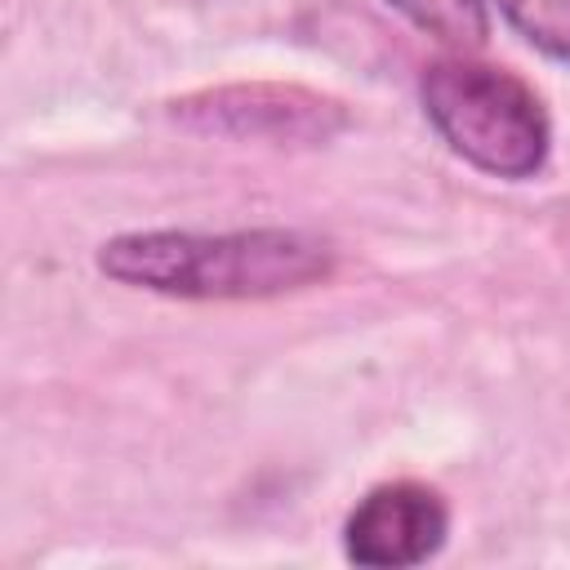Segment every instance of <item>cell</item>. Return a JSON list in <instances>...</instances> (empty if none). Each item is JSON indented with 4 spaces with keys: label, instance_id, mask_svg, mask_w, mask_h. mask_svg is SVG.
Returning <instances> with one entry per match:
<instances>
[{
    "label": "cell",
    "instance_id": "obj_6",
    "mask_svg": "<svg viewBox=\"0 0 570 570\" xmlns=\"http://www.w3.org/2000/svg\"><path fill=\"white\" fill-rule=\"evenodd\" d=\"M494 4L539 53L570 67V0H494Z\"/></svg>",
    "mask_w": 570,
    "mask_h": 570
},
{
    "label": "cell",
    "instance_id": "obj_2",
    "mask_svg": "<svg viewBox=\"0 0 570 570\" xmlns=\"http://www.w3.org/2000/svg\"><path fill=\"white\" fill-rule=\"evenodd\" d=\"M419 102L441 142L490 178H534L552 147L539 94L508 67L445 53L423 67Z\"/></svg>",
    "mask_w": 570,
    "mask_h": 570
},
{
    "label": "cell",
    "instance_id": "obj_3",
    "mask_svg": "<svg viewBox=\"0 0 570 570\" xmlns=\"http://www.w3.org/2000/svg\"><path fill=\"white\" fill-rule=\"evenodd\" d=\"M183 129L240 138V142H294L312 147L334 138L347 125V111L334 98L307 94L298 85H218L187 94L169 107Z\"/></svg>",
    "mask_w": 570,
    "mask_h": 570
},
{
    "label": "cell",
    "instance_id": "obj_4",
    "mask_svg": "<svg viewBox=\"0 0 570 570\" xmlns=\"http://www.w3.org/2000/svg\"><path fill=\"white\" fill-rule=\"evenodd\" d=\"M450 508L432 485L387 481L374 485L343 521V552L370 570L423 566L445 548Z\"/></svg>",
    "mask_w": 570,
    "mask_h": 570
},
{
    "label": "cell",
    "instance_id": "obj_1",
    "mask_svg": "<svg viewBox=\"0 0 570 570\" xmlns=\"http://www.w3.org/2000/svg\"><path fill=\"white\" fill-rule=\"evenodd\" d=\"M98 272L165 298H276L330 281L334 245L307 227L245 232H120L98 245Z\"/></svg>",
    "mask_w": 570,
    "mask_h": 570
},
{
    "label": "cell",
    "instance_id": "obj_5",
    "mask_svg": "<svg viewBox=\"0 0 570 570\" xmlns=\"http://www.w3.org/2000/svg\"><path fill=\"white\" fill-rule=\"evenodd\" d=\"M410 27L441 40L454 53H472L490 40V9L485 0H383Z\"/></svg>",
    "mask_w": 570,
    "mask_h": 570
}]
</instances>
